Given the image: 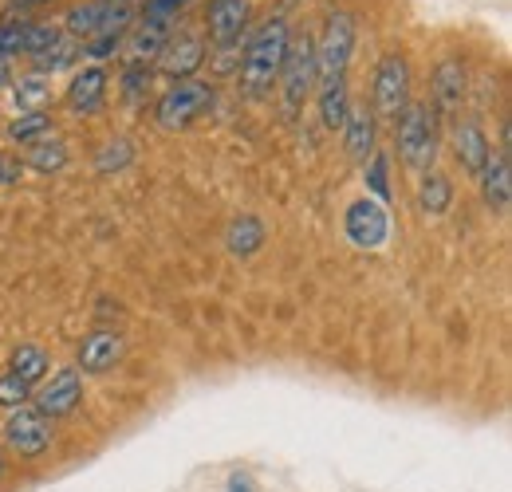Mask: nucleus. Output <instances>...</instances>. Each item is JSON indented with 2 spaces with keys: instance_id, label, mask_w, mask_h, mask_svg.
<instances>
[{
  "instance_id": "obj_36",
  "label": "nucleus",
  "mask_w": 512,
  "mask_h": 492,
  "mask_svg": "<svg viewBox=\"0 0 512 492\" xmlns=\"http://www.w3.org/2000/svg\"><path fill=\"white\" fill-rule=\"evenodd\" d=\"M20 174H24V162L12 154H0V185H16Z\"/></svg>"
},
{
  "instance_id": "obj_20",
  "label": "nucleus",
  "mask_w": 512,
  "mask_h": 492,
  "mask_svg": "<svg viewBox=\"0 0 512 492\" xmlns=\"http://www.w3.org/2000/svg\"><path fill=\"white\" fill-rule=\"evenodd\" d=\"M316 103H320V119L327 130H339L343 119H347V107H351V99H347V79H323L316 83Z\"/></svg>"
},
{
  "instance_id": "obj_16",
  "label": "nucleus",
  "mask_w": 512,
  "mask_h": 492,
  "mask_svg": "<svg viewBox=\"0 0 512 492\" xmlns=\"http://www.w3.org/2000/svg\"><path fill=\"white\" fill-rule=\"evenodd\" d=\"M119 359H123V335L111 331V327H99V331H91L79 343V367L75 370H83V374H107Z\"/></svg>"
},
{
  "instance_id": "obj_25",
  "label": "nucleus",
  "mask_w": 512,
  "mask_h": 492,
  "mask_svg": "<svg viewBox=\"0 0 512 492\" xmlns=\"http://www.w3.org/2000/svg\"><path fill=\"white\" fill-rule=\"evenodd\" d=\"M225 241H229V252H233V256H253V252H260V245H264V225L256 221L253 213H241V217L229 225Z\"/></svg>"
},
{
  "instance_id": "obj_17",
  "label": "nucleus",
  "mask_w": 512,
  "mask_h": 492,
  "mask_svg": "<svg viewBox=\"0 0 512 492\" xmlns=\"http://www.w3.org/2000/svg\"><path fill=\"white\" fill-rule=\"evenodd\" d=\"M343 142H347V154L355 162H371V154L379 150V123H375V111L371 107H347V119H343Z\"/></svg>"
},
{
  "instance_id": "obj_3",
  "label": "nucleus",
  "mask_w": 512,
  "mask_h": 492,
  "mask_svg": "<svg viewBox=\"0 0 512 492\" xmlns=\"http://www.w3.org/2000/svg\"><path fill=\"white\" fill-rule=\"evenodd\" d=\"M276 83H280L288 115H296L312 99V91H316V36L312 32H300V36L288 40V52H284Z\"/></svg>"
},
{
  "instance_id": "obj_33",
  "label": "nucleus",
  "mask_w": 512,
  "mask_h": 492,
  "mask_svg": "<svg viewBox=\"0 0 512 492\" xmlns=\"http://www.w3.org/2000/svg\"><path fill=\"white\" fill-rule=\"evenodd\" d=\"M367 185L375 193V201H386L390 197V182H386V154H371V170H367Z\"/></svg>"
},
{
  "instance_id": "obj_35",
  "label": "nucleus",
  "mask_w": 512,
  "mask_h": 492,
  "mask_svg": "<svg viewBox=\"0 0 512 492\" xmlns=\"http://www.w3.org/2000/svg\"><path fill=\"white\" fill-rule=\"evenodd\" d=\"M233 67H241V48H237V44L217 48V63H213V71H217V75H229Z\"/></svg>"
},
{
  "instance_id": "obj_29",
  "label": "nucleus",
  "mask_w": 512,
  "mask_h": 492,
  "mask_svg": "<svg viewBox=\"0 0 512 492\" xmlns=\"http://www.w3.org/2000/svg\"><path fill=\"white\" fill-rule=\"evenodd\" d=\"M64 40V28L60 24H28L24 28V56H40V52H48V48H56Z\"/></svg>"
},
{
  "instance_id": "obj_40",
  "label": "nucleus",
  "mask_w": 512,
  "mask_h": 492,
  "mask_svg": "<svg viewBox=\"0 0 512 492\" xmlns=\"http://www.w3.org/2000/svg\"><path fill=\"white\" fill-rule=\"evenodd\" d=\"M0 477H4V453H0Z\"/></svg>"
},
{
  "instance_id": "obj_38",
  "label": "nucleus",
  "mask_w": 512,
  "mask_h": 492,
  "mask_svg": "<svg viewBox=\"0 0 512 492\" xmlns=\"http://www.w3.org/2000/svg\"><path fill=\"white\" fill-rule=\"evenodd\" d=\"M36 4H48V0H8V8H20V12L24 8H36Z\"/></svg>"
},
{
  "instance_id": "obj_21",
  "label": "nucleus",
  "mask_w": 512,
  "mask_h": 492,
  "mask_svg": "<svg viewBox=\"0 0 512 492\" xmlns=\"http://www.w3.org/2000/svg\"><path fill=\"white\" fill-rule=\"evenodd\" d=\"M12 99H16V111L28 115V111H44L52 103V79L48 75H24L20 83H12Z\"/></svg>"
},
{
  "instance_id": "obj_5",
  "label": "nucleus",
  "mask_w": 512,
  "mask_h": 492,
  "mask_svg": "<svg viewBox=\"0 0 512 492\" xmlns=\"http://www.w3.org/2000/svg\"><path fill=\"white\" fill-rule=\"evenodd\" d=\"M209 107H213V83H205V79H182V83H174V87L158 99L154 119H158L162 130H186V126L197 123Z\"/></svg>"
},
{
  "instance_id": "obj_32",
  "label": "nucleus",
  "mask_w": 512,
  "mask_h": 492,
  "mask_svg": "<svg viewBox=\"0 0 512 492\" xmlns=\"http://www.w3.org/2000/svg\"><path fill=\"white\" fill-rule=\"evenodd\" d=\"M24 28H28V20H4L0 24V60L24 56Z\"/></svg>"
},
{
  "instance_id": "obj_1",
  "label": "nucleus",
  "mask_w": 512,
  "mask_h": 492,
  "mask_svg": "<svg viewBox=\"0 0 512 492\" xmlns=\"http://www.w3.org/2000/svg\"><path fill=\"white\" fill-rule=\"evenodd\" d=\"M288 40H292V28L284 16H272L268 24H260L253 32V40L245 44V56H241V87L249 99H264L280 75V63L288 52Z\"/></svg>"
},
{
  "instance_id": "obj_11",
  "label": "nucleus",
  "mask_w": 512,
  "mask_h": 492,
  "mask_svg": "<svg viewBox=\"0 0 512 492\" xmlns=\"http://www.w3.org/2000/svg\"><path fill=\"white\" fill-rule=\"evenodd\" d=\"M465 79H469L465 63L457 60V56L438 60V67H434V115H442V119H457L461 115V103H465V91H469Z\"/></svg>"
},
{
  "instance_id": "obj_23",
  "label": "nucleus",
  "mask_w": 512,
  "mask_h": 492,
  "mask_svg": "<svg viewBox=\"0 0 512 492\" xmlns=\"http://www.w3.org/2000/svg\"><path fill=\"white\" fill-rule=\"evenodd\" d=\"M449 201H453V182H449L442 170H426V174H422V185H418V205H422V213L442 217L449 209Z\"/></svg>"
},
{
  "instance_id": "obj_9",
  "label": "nucleus",
  "mask_w": 512,
  "mask_h": 492,
  "mask_svg": "<svg viewBox=\"0 0 512 492\" xmlns=\"http://www.w3.org/2000/svg\"><path fill=\"white\" fill-rule=\"evenodd\" d=\"M347 241L355 248H383L390 241V213H386L383 201L375 197H359L351 209H347Z\"/></svg>"
},
{
  "instance_id": "obj_31",
  "label": "nucleus",
  "mask_w": 512,
  "mask_h": 492,
  "mask_svg": "<svg viewBox=\"0 0 512 492\" xmlns=\"http://www.w3.org/2000/svg\"><path fill=\"white\" fill-rule=\"evenodd\" d=\"M28 398H32V386H28V382H20L16 374H0V406H4V410L28 406Z\"/></svg>"
},
{
  "instance_id": "obj_30",
  "label": "nucleus",
  "mask_w": 512,
  "mask_h": 492,
  "mask_svg": "<svg viewBox=\"0 0 512 492\" xmlns=\"http://www.w3.org/2000/svg\"><path fill=\"white\" fill-rule=\"evenodd\" d=\"M150 79H154V67L130 63L127 75H123V99H127V103H142V99L150 95Z\"/></svg>"
},
{
  "instance_id": "obj_14",
  "label": "nucleus",
  "mask_w": 512,
  "mask_h": 492,
  "mask_svg": "<svg viewBox=\"0 0 512 492\" xmlns=\"http://www.w3.org/2000/svg\"><path fill=\"white\" fill-rule=\"evenodd\" d=\"M453 154H457L461 170H465L469 178H477V174L485 170L489 154H493V142H489L485 126L473 123V119H461V123L453 126Z\"/></svg>"
},
{
  "instance_id": "obj_39",
  "label": "nucleus",
  "mask_w": 512,
  "mask_h": 492,
  "mask_svg": "<svg viewBox=\"0 0 512 492\" xmlns=\"http://www.w3.org/2000/svg\"><path fill=\"white\" fill-rule=\"evenodd\" d=\"M12 83V71H8V60H0V87H8Z\"/></svg>"
},
{
  "instance_id": "obj_34",
  "label": "nucleus",
  "mask_w": 512,
  "mask_h": 492,
  "mask_svg": "<svg viewBox=\"0 0 512 492\" xmlns=\"http://www.w3.org/2000/svg\"><path fill=\"white\" fill-rule=\"evenodd\" d=\"M119 44H123V36H95V40H87V56L91 60H111L115 52H119Z\"/></svg>"
},
{
  "instance_id": "obj_12",
  "label": "nucleus",
  "mask_w": 512,
  "mask_h": 492,
  "mask_svg": "<svg viewBox=\"0 0 512 492\" xmlns=\"http://www.w3.org/2000/svg\"><path fill=\"white\" fill-rule=\"evenodd\" d=\"M158 71L162 75H170V79H193V71L205 63V40L201 36H193V32H170V40H166V48H162V56H158Z\"/></svg>"
},
{
  "instance_id": "obj_27",
  "label": "nucleus",
  "mask_w": 512,
  "mask_h": 492,
  "mask_svg": "<svg viewBox=\"0 0 512 492\" xmlns=\"http://www.w3.org/2000/svg\"><path fill=\"white\" fill-rule=\"evenodd\" d=\"M83 52H79V40H60L56 48H48V52H40L36 56V75H56V71H64V67H71V63L79 60Z\"/></svg>"
},
{
  "instance_id": "obj_7",
  "label": "nucleus",
  "mask_w": 512,
  "mask_h": 492,
  "mask_svg": "<svg viewBox=\"0 0 512 492\" xmlns=\"http://www.w3.org/2000/svg\"><path fill=\"white\" fill-rule=\"evenodd\" d=\"M130 8L127 4H107V0H87L75 4L64 16V32L75 40H95V36H127Z\"/></svg>"
},
{
  "instance_id": "obj_18",
  "label": "nucleus",
  "mask_w": 512,
  "mask_h": 492,
  "mask_svg": "<svg viewBox=\"0 0 512 492\" xmlns=\"http://www.w3.org/2000/svg\"><path fill=\"white\" fill-rule=\"evenodd\" d=\"M166 40H170V20H166V16H150V12H146V20L130 32L127 60L138 63V67H150V63L162 56Z\"/></svg>"
},
{
  "instance_id": "obj_2",
  "label": "nucleus",
  "mask_w": 512,
  "mask_h": 492,
  "mask_svg": "<svg viewBox=\"0 0 512 492\" xmlns=\"http://www.w3.org/2000/svg\"><path fill=\"white\" fill-rule=\"evenodd\" d=\"M394 123H398V154H402V162L414 174H426L438 162V146H442L438 115L426 103H406V111Z\"/></svg>"
},
{
  "instance_id": "obj_6",
  "label": "nucleus",
  "mask_w": 512,
  "mask_h": 492,
  "mask_svg": "<svg viewBox=\"0 0 512 492\" xmlns=\"http://www.w3.org/2000/svg\"><path fill=\"white\" fill-rule=\"evenodd\" d=\"M371 99H375V119H398L410 103V63L402 52H386L379 67H375V87H371Z\"/></svg>"
},
{
  "instance_id": "obj_41",
  "label": "nucleus",
  "mask_w": 512,
  "mask_h": 492,
  "mask_svg": "<svg viewBox=\"0 0 512 492\" xmlns=\"http://www.w3.org/2000/svg\"><path fill=\"white\" fill-rule=\"evenodd\" d=\"M107 4H127V0H107Z\"/></svg>"
},
{
  "instance_id": "obj_10",
  "label": "nucleus",
  "mask_w": 512,
  "mask_h": 492,
  "mask_svg": "<svg viewBox=\"0 0 512 492\" xmlns=\"http://www.w3.org/2000/svg\"><path fill=\"white\" fill-rule=\"evenodd\" d=\"M83 402V374L75 367L56 370L52 378H44V386L36 390V410L48 418H64Z\"/></svg>"
},
{
  "instance_id": "obj_26",
  "label": "nucleus",
  "mask_w": 512,
  "mask_h": 492,
  "mask_svg": "<svg viewBox=\"0 0 512 492\" xmlns=\"http://www.w3.org/2000/svg\"><path fill=\"white\" fill-rule=\"evenodd\" d=\"M48 130H52V119H48L44 111H28V115H16V119L8 123V138L20 142V146H32V142L48 138Z\"/></svg>"
},
{
  "instance_id": "obj_19",
  "label": "nucleus",
  "mask_w": 512,
  "mask_h": 492,
  "mask_svg": "<svg viewBox=\"0 0 512 492\" xmlns=\"http://www.w3.org/2000/svg\"><path fill=\"white\" fill-rule=\"evenodd\" d=\"M477 182H481V197H485V205L493 209V213H509V201H512V166H509V154L501 150V154H489V162H485V170L477 174Z\"/></svg>"
},
{
  "instance_id": "obj_4",
  "label": "nucleus",
  "mask_w": 512,
  "mask_h": 492,
  "mask_svg": "<svg viewBox=\"0 0 512 492\" xmlns=\"http://www.w3.org/2000/svg\"><path fill=\"white\" fill-rule=\"evenodd\" d=\"M351 56H355V20L347 12H331L316 40V83L347 79Z\"/></svg>"
},
{
  "instance_id": "obj_8",
  "label": "nucleus",
  "mask_w": 512,
  "mask_h": 492,
  "mask_svg": "<svg viewBox=\"0 0 512 492\" xmlns=\"http://www.w3.org/2000/svg\"><path fill=\"white\" fill-rule=\"evenodd\" d=\"M4 441L20 457H40L52 445V418L40 414L36 406H16V410H8Z\"/></svg>"
},
{
  "instance_id": "obj_24",
  "label": "nucleus",
  "mask_w": 512,
  "mask_h": 492,
  "mask_svg": "<svg viewBox=\"0 0 512 492\" xmlns=\"http://www.w3.org/2000/svg\"><path fill=\"white\" fill-rule=\"evenodd\" d=\"M24 166L36 170V174H60L67 166V142H60V138H40V142H32Z\"/></svg>"
},
{
  "instance_id": "obj_22",
  "label": "nucleus",
  "mask_w": 512,
  "mask_h": 492,
  "mask_svg": "<svg viewBox=\"0 0 512 492\" xmlns=\"http://www.w3.org/2000/svg\"><path fill=\"white\" fill-rule=\"evenodd\" d=\"M48 370H52L48 351H44V347H36V343H24V347H16V355H12V370H8V374H16L20 382L36 386V382H44V378H48Z\"/></svg>"
},
{
  "instance_id": "obj_15",
  "label": "nucleus",
  "mask_w": 512,
  "mask_h": 492,
  "mask_svg": "<svg viewBox=\"0 0 512 492\" xmlns=\"http://www.w3.org/2000/svg\"><path fill=\"white\" fill-rule=\"evenodd\" d=\"M103 99H107V71L99 63H91V67H83V71L71 75V83H67V107L75 115H99L103 111Z\"/></svg>"
},
{
  "instance_id": "obj_13",
  "label": "nucleus",
  "mask_w": 512,
  "mask_h": 492,
  "mask_svg": "<svg viewBox=\"0 0 512 492\" xmlns=\"http://www.w3.org/2000/svg\"><path fill=\"white\" fill-rule=\"evenodd\" d=\"M205 28L217 48L241 44V32L249 28V0H213L205 12Z\"/></svg>"
},
{
  "instance_id": "obj_28",
  "label": "nucleus",
  "mask_w": 512,
  "mask_h": 492,
  "mask_svg": "<svg viewBox=\"0 0 512 492\" xmlns=\"http://www.w3.org/2000/svg\"><path fill=\"white\" fill-rule=\"evenodd\" d=\"M130 162H134V146H130L127 138H111V142L99 150L95 170H99V174H119V170H127Z\"/></svg>"
},
{
  "instance_id": "obj_37",
  "label": "nucleus",
  "mask_w": 512,
  "mask_h": 492,
  "mask_svg": "<svg viewBox=\"0 0 512 492\" xmlns=\"http://www.w3.org/2000/svg\"><path fill=\"white\" fill-rule=\"evenodd\" d=\"M182 4H186V0H146V12H150V16H166V20H170Z\"/></svg>"
}]
</instances>
